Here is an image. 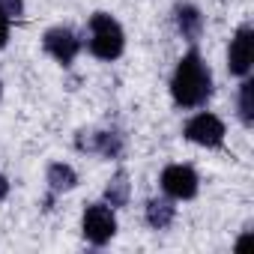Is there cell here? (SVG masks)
<instances>
[{"label":"cell","instance_id":"cell-8","mask_svg":"<svg viewBox=\"0 0 254 254\" xmlns=\"http://www.w3.org/2000/svg\"><path fill=\"white\" fill-rule=\"evenodd\" d=\"M78 150L84 153H96L102 159H120L126 150V138L120 132H81L78 135Z\"/></svg>","mask_w":254,"mask_h":254},{"label":"cell","instance_id":"cell-1","mask_svg":"<svg viewBox=\"0 0 254 254\" xmlns=\"http://www.w3.org/2000/svg\"><path fill=\"white\" fill-rule=\"evenodd\" d=\"M171 96L180 108H200L212 96V72L197 51L183 54L171 78Z\"/></svg>","mask_w":254,"mask_h":254},{"label":"cell","instance_id":"cell-13","mask_svg":"<svg viewBox=\"0 0 254 254\" xmlns=\"http://www.w3.org/2000/svg\"><path fill=\"white\" fill-rule=\"evenodd\" d=\"M239 120L245 126H254V81L245 78L239 87Z\"/></svg>","mask_w":254,"mask_h":254},{"label":"cell","instance_id":"cell-16","mask_svg":"<svg viewBox=\"0 0 254 254\" xmlns=\"http://www.w3.org/2000/svg\"><path fill=\"white\" fill-rule=\"evenodd\" d=\"M6 194H9V180H6L3 174H0V200H3Z\"/></svg>","mask_w":254,"mask_h":254},{"label":"cell","instance_id":"cell-7","mask_svg":"<svg viewBox=\"0 0 254 254\" xmlns=\"http://www.w3.org/2000/svg\"><path fill=\"white\" fill-rule=\"evenodd\" d=\"M42 48H45V54H51L60 66H69V63L78 57V51H81V39H78V33L69 30V27H51V30L42 36Z\"/></svg>","mask_w":254,"mask_h":254},{"label":"cell","instance_id":"cell-2","mask_svg":"<svg viewBox=\"0 0 254 254\" xmlns=\"http://www.w3.org/2000/svg\"><path fill=\"white\" fill-rule=\"evenodd\" d=\"M90 54L99 60H117L126 48V36L123 27L117 24V18H111L108 12H96L90 18Z\"/></svg>","mask_w":254,"mask_h":254},{"label":"cell","instance_id":"cell-11","mask_svg":"<svg viewBox=\"0 0 254 254\" xmlns=\"http://www.w3.org/2000/svg\"><path fill=\"white\" fill-rule=\"evenodd\" d=\"M45 183H48L51 194H63V191H72V189L78 186V174H75L69 165H63V162H54V165H48Z\"/></svg>","mask_w":254,"mask_h":254},{"label":"cell","instance_id":"cell-6","mask_svg":"<svg viewBox=\"0 0 254 254\" xmlns=\"http://www.w3.org/2000/svg\"><path fill=\"white\" fill-rule=\"evenodd\" d=\"M197 186H200V180H197L194 168H189V165H168L162 171V189L174 200H191L197 194Z\"/></svg>","mask_w":254,"mask_h":254},{"label":"cell","instance_id":"cell-3","mask_svg":"<svg viewBox=\"0 0 254 254\" xmlns=\"http://www.w3.org/2000/svg\"><path fill=\"white\" fill-rule=\"evenodd\" d=\"M81 233L90 245H108L117 233V215L108 203H90L81 218Z\"/></svg>","mask_w":254,"mask_h":254},{"label":"cell","instance_id":"cell-14","mask_svg":"<svg viewBox=\"0 0 254 254\" xmlns=\"http://www.w3.org/2000/svg\"><path fill=\"white\" fill-rule=\"evenodd\" d=\"M0 12H3L9 21L24 15V0H0Z\"/></svg>","mask_w":254,"mask_h":254},{"label":"cell","instance_id":"cell-12","mask_svg":"<svg viewBox=\"0 0 254 254\" xmlns=\"http://www.w3.org/2000/svg\"><path fill=\"white\" fill-rule=\"evenodd\" d=\"M105 203L108 206H126L129 203V177H126V171H117L108 186H105Z\"/></svg>","mask_w":254,"mask_h":254},{"label":"cell","instance_id":"cell-9","mask_svg":"<svg viewBox=\"0 0 254 254\" xmlns=\"http://www.w3.org/2000/svg\"><path fill=\"white\" fill-rule=\"evenodd\" d=\"M177 30H180V36L189 39V42L200 39V33H203V15H200V9L191 6V3L177 6Z\"/></svg>","mask_w":254,"mask_h":254},{"label":"cell","instance_id":"cell-10","mask_svg":"<svg viewBox=\"0 0 254 254\" xmlns=\"http://www.w3.org/2000/svg\"><path fill=\"white\" fill-rule=\"evenodd\" d=\"M174 215H177L174 197H153L147 203V224L153 230H168L174 224Z\"/></svg>","mask_w":254,"mask_h":254},{"label":"cell","instance_id":"cell-15","mask_svg":"<svg viewBox=\"0 0 254 254\" xmlns=\"http://www.w3.org/2000/svg\"><path fill=\"white\" fill-rule=\"evenodd\" d=\"M9 24H12V21H9L3 12H0V48H3V45H6V39H9Z\"/></svg>","mask_w":254,"mask_h":254},{"label":"cell","instance_id":"cell-4","mask_svg":"<svg viewBox=\"0 0 254 254\" xmlns=\"http://www.w3.org/2000/svg\"><path fill=\"white\" fill-rule=\"evenodd\" d=\"M183 135H186V141H191V144H197V147L218 150V147L224 144V123H221L215 114L203 111V114H197V117H191V120L186 123Z\"/></svg>","mask_w":254,"mask_h":254},{"label":"cell","instance_id":"cell-17","mask_svg":"<svg viewBox=\"0 0 254 254\" xmlns=\"http://www.w3.org/2000/svg\"><path fill=\"white\" fill-rule=\"evenodd\" d=\"M0 96H3V84H0Z\"/></svg>","mask_w":254,"mask_h":254},{"label":"cell","instance_id":"cell-5","mask_svg":"<svg viewBox=\"0 0 254 254\" xmlns=\"http://www.w3.org/2000/svg\"><path fill=\"white\" fill-rule=\"evenodd\" d=\"M251 66H254V27L251 24H242V27H236V33L230 39L227 69L236 78H248L251 75Z\"/></svg>","mask_w":254,"mask_h":254}]
</instances>
